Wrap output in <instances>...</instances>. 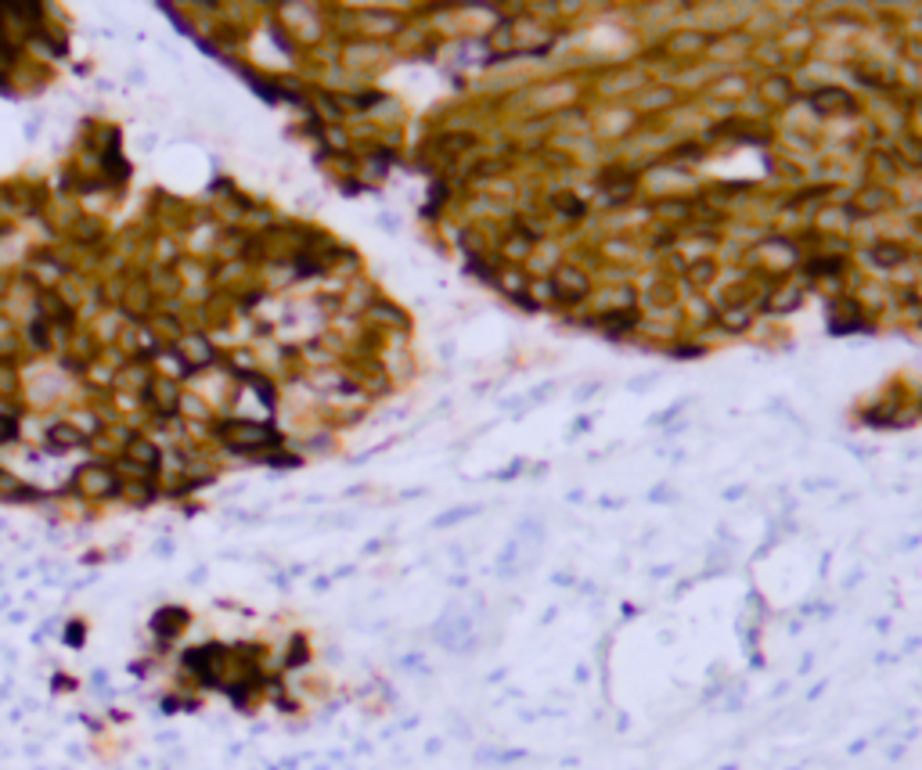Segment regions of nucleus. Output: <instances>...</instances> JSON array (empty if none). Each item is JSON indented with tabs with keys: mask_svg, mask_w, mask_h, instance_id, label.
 Returning a JSON list of instances; mask_svg holds the SVG:
<instances>
[{
	"mask_svg": "<svg viewBox=\"0 0 922 770\" xmlns=\"http://www.w3.org/2000/svg\"><path fill=\"white\" fill-rule=\"evenodd\" d=\"M850 105H854V101H850L843 91H821V97H815V109H818L821 115L850 112Z\"/></svg>",
	"mask_w": 922,
	"mask_h": 770,
	"instance_id": "1",
	"label": "nucleus"
},
{
	"mask_svg": "<svg viewBox=\"0 0 922 770\" xmlns=\"http://www.w3.org/2000/svg\"><path fill=\"white\" fill-rule=\"evenodd\" d=\"M688 278L696 288H703L706 281L714 278V259H696V264H688Z\"/></svg>",
	"mask_w": 922,
	"mask_h": 770,
	"instance_id": "2",
	"label": "nucleus"
},
{
	"mask_svg": "<svg viewBox=\"0 0 922 770\" xmlns=\"http://www.w3.org/2000/svg\"><path fill=\"white\" fill-rule=\"evenodd\" d=\"M552 202L559 206V213H566V216H584V202H576L573 195H555Z\"/></svg>",
	"mask_w": 922,
	"mask_h": 770,
	"instance_id": "4",
	"label": "nucleus"
},
{
	"mask_svg": "<svg viewBox=\"0 0 922 770\" xmlns=\"http://www.w3.org/2000/svg\"><path fill=\"white\" fill-rule=\"evenodd\" d=\"M908 253L901 249V245H890V242H879L872 245V259H883V264H901Z\"/></svg>",
	"mask_w": 922,
	"mask_h": 770,
	"instance_id": "3",
	"label": "nucleus"
}]
</instances>
